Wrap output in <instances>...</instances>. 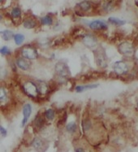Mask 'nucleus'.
Listing matches in <instances>:
<instances>
[{
	"label": "nucleus",
	"instance_id": "28",
	"mask_svg": "<svg viewBox=\"0 0 138 152\" xmlns=\"http://www.w3.org/2000/svg\"><path fill=\"white\" fill-rule=\"evenodd\" d=\"M137 107H138V103H137Z\"/></svg>",
	"mask_w": 138,
	"mask_h": 152
},
{
	"label": "nucleus",
	"instance_id": "10",
	"mask_svg": "<svg viewBox=\"0 0 138 152\" xmlns=\"http://www.w3.org/2000/svg\"><path fill=\"white\" fill-rule=\"evenodd\" d=\"M16 64H17L18 67H20L21 69L24 71L28 70L29 68V64L28 63V61L22 58H20L16 60Z\"/></svg>",
	"mask_w": 138,
	"mask_h": 152
},
{
	"label": "nucleus",
	"instance_id": "7",
	"mask_svg": "<svg viewBox=\"0 0 138 152\" xmlns=\"http://www.w3.org/2000/svg\"><path fill=\"white\" fill-rule=\"evenodd\" d=\"M119 50L121 53L125 55H132V54L133 53V47L128 43H124L120 44L119 46Z\"/></svg>",
	"mask_w": 138,
	"mask_h": 152
},
{
	"label": "nucleus",
	"instance_id": "24",
	"mask_svg": "<svg viewBox=\"0 0 138 152\" xmlns=\"http://www.w3.org/2000/svg\"><path fill=\"white\" fill-rule=\"evenodd\" d=\"M42 124H43V120H42V118H41V117H39V118H36L35 120V125L38 128H41L42 127Z\"/></svg>",
	"mask_w": 138,
	"mask_h": 152
},
{
	"label": "nucleus",
	"instance_id": "13",
	"mask_svg": "<svg viewBox=\"0 0 138 152\" xmlns=\"http://www.w3.org/2000/svg\"><path fill=\"white\" fill-rule=\"evenodd\" d=\"M23 25L26 28H33L36 26V21L34 20H33V19L28 18V19H26L24 21Z\"/></svg>",
	"mask_w": 138,
	"mask_h": 152
},
{
	"label": "nucleus",
	"instance_id": "21",
	"mask_svg": "<svg viewBox=\"0 0 138 152\" xmlns=\"http://www.w3.org/2000/svg\"><path fill=\"white\" fill-rule=\"evenodd\" d=\"M38 90L40 93L46 94V90H47V85H46L44 82H41V83H40V85L38 86Z\"/></svg>",
	"mask_w": 138,
	"mask_h": 152
},
{
	"label": "nucleus",
	"instance_id": "16",
	"mask_svg": "<svg viewBox=\"0 0 138 152\" xmlns=\"http://www.w3.org/2000/svg\"><path fill=\"white\" fill-rule=\"evenodd\" d=\"M79 7H81L83 11H88L91 8V4L88 1H82L79 4Z\"/></svg>",
	"mask_w": 138,
	"mask_h": 152
},
{
	"label": "nucleus",
	"instance_id": "15",
	"mask_svg": "<svg viewBox=\"0 0 138 152\" xmlns=\"http://www.w3.org/2000/svg\"><path fill=\"white\" fill-rule=\"evenodd\" d=\"M14 40L16 44L18 45V46H20V45H21L22 43H23V42L25 41V36L23 35V34H21V33L15 34Z\"/></svg>",
	"mask_w": 138,
	"mask_h": 152
},
{
	"label": "nucleus",
	"instance_id": "2",
	"mask_svg": "<svg viewBox=\"0 0 138 152\" xmlns=\"http://www.w3.org/2000/svg\"><path fill=\"white\" fill-rule=\"evenodd\" d=\"M32 146L38 152H45L48 147V146L46 145V143L43 141L42 139L38 138H34L33 140Z\"/></svg>",
	"mask_w": 138,
	"mask_h": 152
},
{
	"label": "nucleus",
	"instance_id": "17",
	"mask_svg": "<svg viewBox=\"0 0 138 152\" xmlns=\"http://www.w3.org/2000/svg\"><path fill=\"white\" fill-rule=\"evenodd\" d=\"M109 21L114 24V25H120H120H124L125 24V21H123V20H120V19L116 17H110L109 18Z\"/></svg>",
	"mask_w": 138,
	"mask_h": 152
},
{
	"label": "nucleus",
	"instance_id": "14",
	"mask_svg": "<svg viewBox=\"0 0 138 152\" xmlns=\"http://www.w3.org/2000/svg\"><path fill=\"white\" fill-rule=\"evenodd\" d=\"M41 23L44 25H50L53 24V19L50 16H45L41 18Z\"/></svg>",
	"mask_w": 138,
	"mask_h": 152
},
{
	"label": "nucleus",
	"instance_id": "23",
	"mask_svg": "<svg viewBox=\"0 0 138 152\" xmlns=\"http://www.w3.org/2000/svg\"><path fill=\"white\" fill-rule=\"evenodd\" d=\"M0 53L3 55H8L10 53V50L7 46H2L1 50H0Z\"/></svg>",
	"mask_w": 138,
	"mask_h": 152
},
{
	"label": "nucleus",
	"instance_id": "26",
	"mask_svg": "<svg viewBox=\"0 0 138 152\" xmlns=\"http://www.w3.org/2000/svg\"><path fill=\"white\" fill-rule=\"evenodd\" d=\"M0 132H1V135L2 136H6L7 135V130L3 126L0 127Z\"/></svg>",
	"mask_w": 138,
	"mask_h": 152
},
{
	"label": "nucleus",
	"instance_id": "19",
	"mask_svg": "<svg viewBox=\"0 0 138 152\" xmlns=\"http://www.w3.org/2000/svg\"><path fill=\"white\" fill-rule=\"evenodd\" d=\"M66 129H67V132H69V133H74L76 129V124L75 122H70V123H68L67 124V126H66Z\"/></svg>",
	"mask_w": 138,
	"mask_h": 152
},
{
	"label": "nucleus",
	"instance_id": "6",
	"mask_svg": "<svg viewBox=\"0 0 138 152\" xmlns=\"http://www.w3.org/2000/svg\"><path fill=\"white\" fill-rule=\"evenodd\" d=\"M114 70L116 72L117 74H125L128 70L127 64H125L123 61H118L115 64H114Z\"/></svg>",
	"mask_w": 138,
	"mask_h": 152
},
{
	"label": "nucleus",
	"instance_id": "27",
	"mask_svg": "<svg viewBox=\"0 0 138 152\" xmlns=\"http://www.w3.org/2000/svg\"><path fill=\"white\" fill-rule=\"evenodd\" d=\"M76 152H85V151L82 148H77L76 150Z\"/></svg>",
	"mask_w": 138,
	"mask_h": 152
},
{
	"label": "nucleus",
	"instance_id": "4",
	"mask_svg": "<svg viewBox=\"0 0 138 152\" xmlns=\"http://www.w3.org/2000/svg\"><path fill=\"white\" fill-rule=\"evenodd\" d=\"M22 55L24 58L27 59V60H35L38 57V52L34 48L32 47H25L24 49L22 50L21 51Z\"/></svg>",
	"mask_w": 138,
	"mask_h": 152
},
{
	"label": "nucleus",
	"instance_id": "20",
	"mask_svg": "<svg viewBox=\"0 0 138 152\" xmlns=\"http://www.w3.org/2000/svg\"><path fill=\"white\" fill-rule=\"evenodd\" d=\"M45 116H46V117L48 120H53L54 117V110L47 109L45 112Z\"/></svg>",
	"mask_w": 138,
	"mask_h": 152
},
{
	"label": "nucleus",
	"instance_id": "22",
	"mask_svg": "<svg viewBox=\"0 0 138 152\" xmlns=\"http://www.w3.org/2000/svg\"><path fill=\"white\" fill-rule=\"evenodd\" d=\"M0 92H1V94H0V100L1 102H4L7 99V93L5 91V89L4 88H1L0 89Z\"/></svg>",
	"mask_w": 138,
	"mask_h": 152
},
{
	"label": "nucleus",
	"instance_id": "12",
	"mask_svg": "<svg viewBox=\"0 0 138 152\" xmlns=\"http://www.w3.org/2000/svg\"><path fill=\"white\" fill-rule=\"evenodd\" d=\"M14 34H13V32L11 31V30H8V29H6V30H3L1 31V37L2 38L5 40V41H8V40H11L12 38H14Z\"/></svg>",
	"mask_w": 138,
	"mask_h": 152
},
{
	"label": "nucleus",
	"instance_id": "11",
	"mask_svg": "<svg viewBox=\"0 0 138 152\" xmlns=\"http://www.w3.org/2000/svg\"><path fill=\"white\" fill-rule=\"evenodd\" d=\"M98 86V84H93V85H78L76 87V91L77 93H81L85 91V90H88V89H95Z\"/></svg>",
	"mask_w": 138,
	"mask_h": 152
},
{
	"label": "nucleus",
	"instance_id": "5",
	"mask_svg": "<svg viewBox=\"0 0 138 152\" xmlns=\"http://www.w3.org/2000/svg\"><path fill=\"white\" fill-rule=\"evenodd\" d=\"M32 113V107L29 103H26L23 107V116H24V119L22 120L21 125L22 126H25V124H27L29 117L31 116Z\"/></svg>",
	"mask_w": 138,
	"mask_h": 152
},
{
	"label": "nucleus",
	"instance_id": "1",
	"mask_svg": "<svg viewBox=\"0 0 138 152\" xmlns=\"http://www.w3.org/2000/svg\"><path fill=\"white\" fill-rule=\"evenodd\" d=\"M23 87H24L25 93L30 97H36L39 93L38 87L32 82H26Z\"/></svg>",
	"mask_w": 138,
	"mask_h": 152
},
{
	"label": "nucleus",
	"instance_id": "9",
	"mask_svg": "<svg viewBox=\"0 0 138 152\" xmlns=\"http://www.w3.org/2000/svg\"><path fill=\"white\" fill-rule=\"evenodd\" d=\"M83 43L88 48H93V47H94L96 46L97 41H96V39L93 36L86 35L83 38Z\"/></svg>",
	"mask_w": 138,
	"mask_h": 152
},
{
	"label": "nucleus",
	"instance_id": "18",
	"mask_svg": "<svg viewBox=\"0 0 138 152\" xmlns=\"http://www.w3.org/2000/svg\"><path fill=\"white\" fill-rule=\"evenodd\" d=\"M11 16L13 18H19L21 15V10L19 7H14L11 11Z\"/></svg>",
	"mask_w": 138,
	"mask_h": 152
},
{
	"label": "nucleus",
	"instance_id": "3",
	"mask_svg": "<svg viewBox=\"0 0 138 152\" xmlns=\"http://www.w3.org/2000/svg\"><path fill=\"white\" fill-rule=\"evenodd\" d=\"M55 71L60 77H66L70 74V71L68 69L67 64L65 63H63V62H59V63L56 64Z\"/></svg>",
	"mask_w": 138,
	"mask_h": 152
},
{
	"label": "nucleus",
	"instance_id": "8",
	"mask_svg": "<svg viewBox=\"0 0 138 152\" xmlns=\"http://www.w3.org/2000/svg\"><path fill=\"white\" fill-rule=\"evenodd\" d=\"M88 26L90 28L96 29V30L97 29H106V28H107V25L101 21H93L89 23Z\"/></svg>",
	"mask_w": 138,
	"mask_h": 152
},
{
	"label": "nucleus",
	"instance_id": "25",
	"mask_svg": "<svg viewBox=\"0 0 138 152\" xmlns=\"http://www.w3.org/2000/svg\"><path fill=\"white\" fill-rule=\"evenodd\" d=\"M89 127H90V123L88 122V120H84V121H83V128H84V129H85V131L88 130V129Z\"/></svg>",
	"mask_w": 138,
	"mask_h": 152
}]
</instances>
